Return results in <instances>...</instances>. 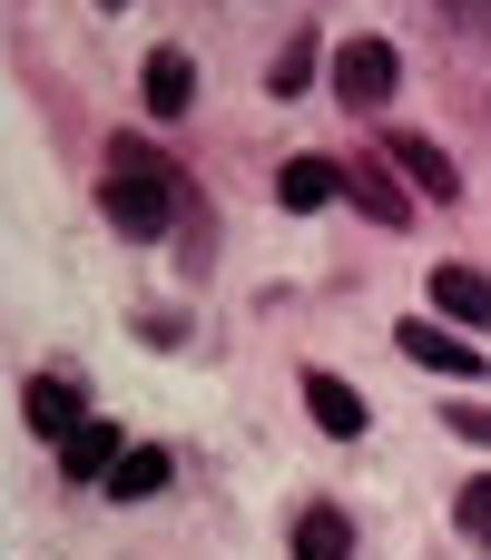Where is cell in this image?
Masks as SVG:
<instances>
[{
	"label": "cell",
	"mask_w": 491,
	"mask_h": 560,
	"mask_svg": "<svg viewBox=\"0 0 491 560\" xmlns=\"http://www.w3.org/2000/svg\"><path fill=\"white\" fill-rule=\"evenodd\" d=\"M335 197H344V158H315V148H305V158L276 167V207L315 217V207H335Z\"/></svg>",
	"instance_id": "9"
},
{
	"label": "cell",
	"mask_w": 491,
	"mask_h": 560,
	"mask_svg": "<svg viewBox=\"0 0 491 560\" xmlns=\"http://www.w3.org/2000/svg\"><path fill=\"white\" fill-rule=\"evenodd\" d=\"M453 413V433H472V443H491V404H443Z\"/></svg>",
	"instance_id": "16"
},
{
	"label": "cell",
	"mask_w": 491,
	"mask_h": 560,
	"mask_svg": "<svg viewBox=\"0 0 491 560\" xmlns=\"http://www.w3.org/2000/svg\"><path fill=\"white\" fill-rule=\"evenodd\" d=\"M344 197L374 217V226H413V187H404V167L374 148V158H344Z\"/></svg>",
	"instance_id": "5"
},
{
	"label": "cell",
	"mask_w": 491,
	"mask_h": 560,
	"mask_svg": "<svg viewBox=\"0 0 491 560\" xmlns=\"http://www.w3.org/2000/svg\"><path fill=\"white\" fill-rule=\"evenodd\" d=\"M325 79H335V98H344V108H364V118H374V108L404 89V49H394V39H374V30H364V39H335V69H325Z\"/></svg>",
	"instance_id": "2"
},
{
	"label": "cell",
	"mask_w": 491,
	"mask_h": 560,
	"mask_svg": "<svg viewBox=\"0 0 491 560\" xmlns=\"http://www.w3.org/2000/svg\"><path fill=\"white\" fill-rule=\"evenodd\" d=\"M187 207V167L148 138H108V177H98V217L128 236V246H157L167 217Z\"/></svg>",
	"instance_id": "1"
},
{
	"label": "cell",
	"mask_w": 491,
	"mask_h": 560,
	"mask_svg": "<svg viewBox=\"0 0 491 560\" xmlns=\"http://www.w3.org/2000/svg\"><path fill=\"white\" fill-rule=\"evenodd\" d=\"M453 522H463V532H472V541H482V551H491V482H472V492L453 502Z\"/></svg>",
	"instance_id": "15"
},
{
	"label": "cell",
	"mask_w": 491,
	"mask_h": 560,
	"mask_svg": "<svg viewBox=\"0 0 491 560\" xmlns=\"http://www.w3.org/2000/svg\"><path fill=\"white\" fill-rule=\"evenodd\" d=\"M187 98H197L187 49H148V118H187Z\"/></svg>",
	"instance_id": "14"
},
{
	"label": "cell",
	"mask_w": 491,
	"mask_h": 560,
	"mask_svg": "<svg viewBox=\"0 0 491 560\" xmlns=\"http://www.w3.org/2000/svg\"><path fill=\"white\" fill-rule=\"evenodd\" d=\"M295 394H305V413H315V433H325V443H364V433H374V404H364L344 374L305 364V374H295Z\"/></svg>",
	"instance_id": "4"
},
{
	"label": "cell",
	"mask_w": 491,
	"mask_h": 560,
	"mask_svg": "<svg viewBox=\"0 0 491 560\" xmlns=\"http://www.w3.org/2000/svg\"><path fill=\"white\" fill-rule=\"evenodd\" d=\"M433 315L482 335V325H491V276H482V266H453V256H443V266H433Z\"/></svg>",
	"instance_id": "10"
},
{
	"label": "cell",
	"mask_w": 491,
	"mask_h": 560,
	"mask_svg": "<svg viewBox=\"0 0 491 560\" xmlns=\"http://www.w3.org/2000/svg\"><path fill=\"white\" fill-rule=\"evenodd\" d=\"M384 158L404 167V187H413V197H443V207L463 197V167H453V158H443L423 128H394V138H384Z\"/></svg>",
	"instance_id": "7"
},
{
	"label": "cell",
	"mask_w": 491,
	"mask_h": 560,
	"mask_svg": "<svg viewBox=\"0 0 491 560\" xmlns=\"http://www.w3.org/2000/svg\"><path fill=\"white\" fill-rule=\"evenodd\" d=\"M20 423L49 433V443H69V433L89 423V384H79V374H30V384H20Z\"/></svg>",
	"instance_id": "6"
},
{
	"label": "cell",
	"mask_w": 491,
	"mask_h": 560,
	"mask_svg": "<svg viewBox=\"0 0 491 560\" xmlns=\"http://www.w3.org/2000/svg\"><path fill=\"white\" fill-rule=\"evenodd\" d=\"M394 345H404V364H423V374L482 384V345H472V335H453V325H433V315H404V325H394Z\"/></svg>",
	"instance_id": "3"
},
{
	"label": "cell",
	"mask_w": 491,
	"mask_h": 560,
	"mask_svg": "<svg viewBox=\"0 0 491 560\" xmlns=\"http://www.w3.org/2000/svg\"><path fill=\"white\" fill-rule=\"evenodd\" d=\"M315 69H335V59H325V39H315V30H295V39L266 59V98H305V89H315Z\"/></svg>",
	"instance_id": "13"
},
{
	"label": "cell",
	"mask_w": 491,
	"mask_h": 560,
	"mask_svg": "<svg viewBox=\"0 0 491 560\" xmlns=\"http://www.w3.org/2000/svg\"><path fill=\"white\" fill-rule=\"evenodd\" d=\"M167 472H177V463H167V443H128V453H118V472H108L98 492H108V502H157V492H167Z\"/></svg>",
	"instance_id": "12"
},
{
	"label": "cell",
	"mask_w": 491,
	"mask_h": 560,
	"mask_svg": "<svg viewBox=\"0 0 491 560\" xmlns=\"http://www.w3.org/2000/svg\"><path fill=\"white\" fill-rule=\"evenodd\" d=\"M118 453H128V443H118V423H79V433L59 443V482H108V472H118Z\"/></svg>",
	"instance_id": "11"
},
{
	"label": "cell",
	"mask_w": 491,
	"mask_h": 560,
	"mask_svg": "<svg viewBox=\"0 0 491 560\" xmlns=\"http://www.w3.org/2000/svg\"><path fill=\"white\" fill-rule=\"evenodd\" d=\"M285 551L295 560H354V512H344V502H295Z\"/></svg>",
	"instance_id": "8"
}]
</instances>
